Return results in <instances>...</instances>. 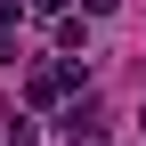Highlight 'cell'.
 <instances>
[{"label": "cell", "mask_w": 146, "mask_h": 146, "mask_svg": "<svg viewBox=\"0 0 146 146\" xmlns=\"http://www.w3.org/2000/svg\"><path fill=\"white\" fill-rule=\"evenodd\" d=\"M8 57H16V41H8V33H0V65H8Z\"/></svg>", "instance_id": "7"}, {"label": "cell", "mask_w": 146, "mask_h": 146, "mask_svg": "<svg viewBox=\"0 0 146 146\" xmlns=\"http://www.w3.org/2000/svg\"><path fill=\"white\" fill-rule=\"evenodd\" d=\"M57 41L65 49H89V16H57Z\"/></svg>", "instance_id": "2"}, {"label": "cell", "mask_w": 146, "mask_h": 146, "mask_svg": "<svg viewBox=\"0 0 146 146\" xmlns=\"http://www.w3.org/2000/svg\"><path fill=\"white\" fill-rule=\"evenodd\" d=\"M0 146H33V122H16V130H8V138H0Z\"/></svg>", "instance_id": "5"}, {"label": "cell", "mask_w": 146, "mask_h": 146, "mask_svg": "<svg viewBox=\"0 0 146 146\" xmlns=\"http://www.w3.org/2000/svg\"><path fill=\"white\" fill-rule=\"evenodd\" d=\"M138 138H146V106H138Z\"/></svg>", "instance_id": "8"}, {"label": "cell", "mask_w": 146, "mask_h": 146, "mask_svg": "<svg viewBox=\"0 0 146 146\" xmlns=\"http://www.w3.org/2000/svg\"><path fill=\"white\" fill-rule=\"evenodd\" d=\"M33 8H41V16H65V0H33Z\"/></svg>", "instance_id": "6"}, {"label": "cell", "mask_w": 146, "mask_h": 146, "mask_svg": "<svg viewBox=\"0 0 146 146\" xmlns=\"http://www.w3.org/2000/svg\"><path fill=\"white\" fill-rule=\"evenodd\" d=\"M16 16H25V0H0V33H16Z\"/></svg>", "instance_id": "3"}, {"label": "cell", "mask_w": 146, "mask_h": 146, "mask_svg": "<svg viewBox=\"0 0 146 146\" xmlns=\"http://www.w3.org/2000/svg\"><path fill=\"white\" fill-rule=\"evenodd\" d=\"M73 81H81V57H73V65H41V73L25 81V98H33V106H57Z\"/></svg>", "instance_id": "1"}, {"label": "cell", "mask_w": 146, "mask_h": 146, "mask_svg": "<svg viewBox=\"0 0 146 146\" xmlns=\"http://www.w3.org/2000/svg\"><path fill=\"white\" fill-rule=\"evenodd\" d=\"M122 8V0H81V16H114Z\"/></svg>", "instance_id": "4"}]
</instances>
